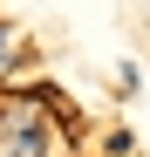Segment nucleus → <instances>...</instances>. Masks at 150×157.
Listing matches in <instances>:
<instances>
[{
    "label": "nucleus",
    "instance_id": "f257e3e1",
    "mask_svg": "<svg viewBox=\"0 0 150 157\" xmlns=\"http://www.w3.org/2000/svg\"><path fill=\"white\" fill-rule=\"evenodd\" d=\"M0 157H48V123H14L7 130V144H0Z\"/></svg>",
    "mask_w": 150,
    "mask_h": 157
}]
</instances>
